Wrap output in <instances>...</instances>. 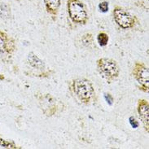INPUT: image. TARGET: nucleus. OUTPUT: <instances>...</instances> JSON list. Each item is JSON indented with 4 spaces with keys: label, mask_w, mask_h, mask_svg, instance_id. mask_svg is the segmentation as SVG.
<instances>
[{
    "label": "nucleus",
    "mask_w": 149,
    "mask_h": 149,
    "mask_svg": "<svg viewBox=\"0 0 149 149\" xmlns=\"http://www.w3.org/2000/svg\"><path fill=\"white\" fill-rule=\"evenodd\" d=\"M99 9L102 12H109V4L108 2L106 1H104L100 3L99 4Z\"/></svg>",
    "instance_id": "4468645a"
},
{
    "label": "nucleus",
    "mask_w": 149,
    "mask_h": 149,
    "mask_svg": "<svg viewBox=\"0 0 149 149\" xmlns=\"http://www.w3.org/2000/svg\"><path fill=\"white\" fill-rule=\"evenodd\" d=\"M67 11L70 20L74 24H86L89 20L88 13L84 3L81 0H68Z\"/></svg>",
    "instance_id": "7ed1b4c3"
},
{
    "label": "nucleus",
    "mask_w": 149,
    "mask_h": 149,
    "mask_svg": "<svg viewBox=\"0 0 149 149\" xmlns=\"http://www.w3.org/2000/svg\"><path fill=\"white\" fill-rule=\"evenodd\" d=\"M96 66L100 76L109 84L116 80L120 75V68L117 61L113 59L100 58L96 61Z\"/></svg>",
    "instance_id": "f03ea898"
},
{
    "label": "nucleus",
    "mask_w": 149,
    "mask_h": 149,
    "mask_svg": "<svg viewBox=\"0 0 149 149\" xmlns=\"http://www.w3.org/2000/svg\"><path fill=\"white\" fill-rule=\"evenodd\" d=\"M137 112L139 117L147 133L149 132V104L148 101L141 99L137 104Z\"/></svg>",
    "instance_id": "0eeeda50"
},
{
    "label": "nucleus",
    "mask_w": 149,
    "mask_h": 149,
    "mask_svg": "<svg viewBox=\"0 0 149 149\" xmlns=\"http://www.w3.org/2000/svg\"><path fill=\"white\" fill-rule=\"evenodd\" d=\"M11 16V8L5 3H0V18L8 19Z\"/></svg>",
    "instance_id": "9b49d317"
},
{
    "label": "nucleus",
    "mask_w": 149,
    "mask_h": 149,
    "mask_svg": "<svg viewBox=\"0 0 149 149\" xmlns=\"http://www.w3.org/2000/svg\"><path fill=\"white\" fill-rule=\"evenodd\" d=\"M132 75L134 78L139 84L140 90L144 92L149 91V70L148 68L143 63L136 61L132 69Z\"/></svg>",
    "instance_id": "39448f33"
},
{
    "label": "nucleus",
    "mask_w": 149,
    "mask_h": 149,
    "mask_svg": "<svg viewBox=\"0 0 149 149\" xmlns=\"http://www.w3.org/2000/svg\"><path fill=\"white\" fill-rule=\"evenodd\" d=\"M35 97L42 113L47 117H52L56 115L61 108V103L50 94H37Z\"/></svg>",
    "instance_id": "20e7f679"
},
{
    "label": "nucleus",
    "mask_w": 149,
    "mask_h": 149,
    "mask_svg": "<svg viewBox=\"0 0 149 149\" xmlns=\"http://www.w3.org/2000/svg\"><path fill=\"white\" fill-rule=\"evenodd\" d=\"M82 42H83V44L86 46H89L90 44H91L93 42L92 35L91 33H86L82 37Z\"/></svg>",
    "instance_id": "ddd939ff"
},
{
    "label": "nucleus",
    "mask_w": 149,
    "mask_h": 149,
    "mask_svg": "<svg viewBox=\"0 0 149 149\" xmlns=\"http://www.w3.org/2000/svg\"><path fill=\"white\" fill-rule=\"evenodd\" d=\"M43 2L47 12L52 16L53 20H55L60 10L61 1V0H43Z\"/></svg>",
    "instance_id": "1a4fd4ad"
},
{
    "label": "nucleus",
    "mask_w": 149,
    "mask_h": 149,
    "mask_svg": "<svg viewBox=\"0 0 149 149\" xmlns=\"http://www.w3.org/2000/svg\"><path fill=\"white\" fill-rule=\"evenodd\" d=\"M29 65L30 67H32L34 69H38L39 71H44L45 70V64L43 61L38 58V56L35 55L33 52L29 53L27 57Z\"/></svg>",
    "instance_id": "9d476101"
},
{
    "label": "nucleus",
    "mask_w": 149,
    "mask_h": 149,
    "mask_svg": "<svg viewBox=\"0 0 149 149\" xmlns=\"http://www.w3.org/2000/svg\"><path fill=\"white\" fill-rule=\"evenodd\" d=\"M69 91L77 100L86 106L91 104L95 99V91L92 82L84 77H78L71 81Z\"/></svg>",
    "instance_id": "f257e3e1"
},
{
    "label": "nucleus",
    "mask_w": 149,
    "mask_h": 149,
    "mask_svg": "<svg viewBox=\"0 0 149 149\" xmlns=\"http://www.w3.org/2000/svg\"><path fill=\"white\" fill-rule=\"evenodd\" d=\"M113 19L121 29H132L136 24V19L124 8L117 6L113 12Z\"/></svg>",
    "instance_id": "423d86ee"
},
{
    "label": "nucleus",
    "mask_w": 149,
    "mask_h": 149,
    "mask_svg": "<svg viewBox=\"0 0 149 149\" xmlns=\"http://www.w3.org/2000/svg\"><path fill=\"white\" fill-rule=\"evenodd\" d=\"M16 50V43L14 39L9 37L6 33L0 30V55H12Z\"/></svg>",
    "instance_id": "6e6552de"
},
{
    "label": "nucleus",
    "mask_w": 149,
    "mask_h": 149,
    "mask_svg": "<svg viewBox=\"0 0 149 149\" xmlns=\"http://www.w3.org/2000/svg\"><path fill=\"white\" fill-rule=\"evenodd\" d=\"M109 41V35L104 32H100L97 35V42L100 47H106Z\"/></svg>",
    "instance_id": "f8f14e48"
},
{
    "label": "nucleus",
    "mask_w": 149,
    "mask_h": 149,
    "mask_svg": "<svg viewBox=\"0 0 149 149\" xmlns=\"http://www.w3.org/2000/svg\"><path fill=\"white\" fill-rule=\"evenodd\" d=\"M130 123V125H132V127L133 128H137L138 126H139V122L136 121V119H135V117H130L129 119Z\"/></svg>",
    "instance_id": "2eb2a0df"
}]
</instances>
